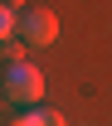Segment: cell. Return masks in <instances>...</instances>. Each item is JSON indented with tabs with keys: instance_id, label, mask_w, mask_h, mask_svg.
Masks as SVG:
<instances>
[{
	"instance_id": "cell-4",
	"label": "cell",
	"mask_w": 112,
	"mask_h": 126,
	"mask_svg": "<svg viewBox=\"0 0 112 126\" xmlns=\"http://www.w3.org/2000/svg\"><path fill=\"white\" fill-rule=\"evenodd\" d=\"M15 19H20V10H15V0H0V44L15 34Z\"/></svg>"
},
{
	"instance_id": "cell-2",
	"label": "cell",
	"mask_w": 112,
	"mask_h": 126,
	"mask_svg": "<svg viewBox=\"0 0 112 126\" xmlns=\"http://www.w3.org/2000/svg\"><path fill=\"white\" fill-rule=\"evenodd\" d=\"M15 39H20L24 48H44V44H54V39H59V15H54V10H44V5L20 10V19H15Z\"/></svg>"
},
{
	"instance_id": "cell-1",
	"label": "cell",
	"mask_w": 112,
	"mask_h": 126,
	"mask_svg": "<svg viewBox=\"0 0 112 126\" xmlns=\"http://www.w3.org/2000/svg\"><path fill=\"white\" fill-rule=\"evenodd\" d=\"M0 92H5V102H15V107H34V102H44V73L29 58L5 63L0 68Z\"/></svg>"
},
{
	"instance_id": "cell-5",
	"label": "cell",
	"mask_w": 112,
	"mask_h": 126,
	"mask_svg": "<svg viewBox=\"0 0 112 126\" xmlns=\"http://www.w3.org/2000/svg\"><path fill=\"white\" fill-rule=\"evenodd\" d=\"M0 107H5V92H0Z\"/></svg>"
},
{
	"instance_id": "cell-3",
	"label": "cell",
	"mask_w": 112,
	"mask_h": 126,
	"mask_svg": "<svg viewBox=\"0 0 112 126\" xmlns=\"http://www.w3.org/2000/svg\"><path fill=\"white\" fill-rule=\"evenodd\" d=\"M10 126H68V121H64V111L34 102V107H20L15 116H10Z\"/></svg>"
}]
</instances>
